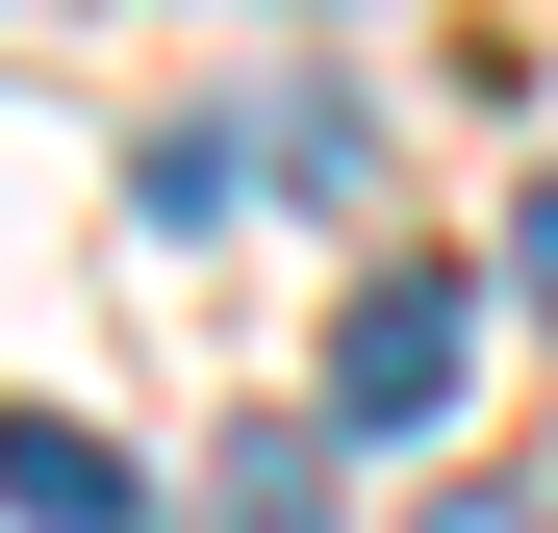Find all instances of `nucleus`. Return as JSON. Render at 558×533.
<instances>
[{
    "mask_svg": "<svg viewBox=\"0 0 558 533\" xmlns=\"http://www.w3.org/2000/svg\"><path fill=\"white\" fill-rule=\"evenodd\" d=\"M407 533H558V508H508V483H432V508H407Z\"/></svg>",
    "mask_w": 558,
    "mask_h": 533,
    "instance_id": "nucleus-4",
    "label": "nucleus"
},
{
    "mask_svg": "<svg viewBox=\"0 0 558 533\" xmlns=\"http://www.w3.org/2000/svg\"><path fill=\"white\" fill-rule=\"evenodd\" d=\"M204 533H330V432H229V458H204Z\"/></svg>",
    "mask_w": 558,
    "mask_h": 533,
    "instance_id": "nucleus-3",
    "label": "nucleus"
},
{
    "mask_svg": "<svg viewBox=\"0 0 558 533\" xmlns=\"http://www.w3.org/2000/svg\"><path fill=\"white\" fill-rule=\"evenodd\" d=\"M0 508H26V533H153V483H128L76 407H0Z\"/></svg>",
    "mask_w": 558,
    "mask_h": 533,
    "instance_id": "nucleus-2",
    "label": "nucleus"
},
{
    "mask_svg": "<svg viewBox=\"0 0 558 533\" xmlns=\"http://www.w3.org/2000/svg\"><path fill=\"white\" fill-rule=\"evenodd\" d=\"M457 355H483V305H457L432 254H381V280L330 305V407H355V432H432V407H457Z\"/></svg>",
    "mask_w": 558,
    "mask_h": 533,
    "instance_id": "nucleus-1",
    "label": "nucleus"
},
{
    "mask_svg": "<svg viewBox=\"0 0 558 533\" xmlns=\"http://www.w3.org/2000/svg\"><path fill=\"white\" fill-rule=\"evenodd\" d=\"M508 280H533V305H558V178H533V204H508Z\"/></svg>",
    "mask_w": 558,
    "mask_h": 533,
    "instance_id": "nucleus-5",
    "label": "nucleus"
}]
</instances>
